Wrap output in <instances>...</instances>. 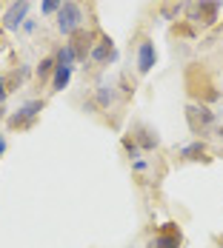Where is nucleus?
Returning a JSON list of instances; mask_svg holds the SVG:
<instances>
[{"mask_svg": "<svg viewBox=\"0 0 223 248\" xmlns=\"http://www.w3.org/2000/svg\"><path fill=\"white\" fill-rule=\"evenodd\" d=\"M92 37H95V34H89V31H83V29L74 34L72 49H74V54H77V63H83V60L92 54Z\"/></svg>", "mask_w": 223, "mask_h": 248, "instance_id": "nucleus-9", "label": "nucleus"}, {"mask_svg": "<svg viewBox=\"0 0 223 248\" xmlns=\"http://www.w3.org/2000/svg\"><path fill=\"white\" fill-rule=\"evenodd\" d=\"M29 9H32V0H15V3L6 9V15H3V26H6L9 31L23 29V23L29 20Z\"/></svg>", "mask_w": 223, "mask_h": 248, "instance_id": "nucleus-4", "label": "nucleus"}, {"mask_svg": "<svg viewBox=\"0 0 223 248\" xmlns=\"http://www.w3.org/2000/svg\"><path fill=\"white\" fill-rule=\"evenodd\" d=\"M218 134H221V140H223V128H221V131H218Z\"/></svg>", "mask_w": 223, "mask_h": 248, "instance_id": "nucleus-23", "label": "nucleus"}, {"mask_svg": "<svg viewBox=\"0 0 223 248\" xmlns=\"http://www.w3.org/2000/svg\"><path fill=\"white\" fill-rule=\"evenodd\" d=\"M218 12H221V0H195L189 3V20L203 26H212L218 20Z\"/></svg>", "mask_w": 223, "mask_h": 248, "instance_id": "nucleus-2", "label": "nucleus"}, {"mask_svg": "<svg viewBox=\"0 0 223 248\" xmlns=\"http://www.w3.org/2000/svg\"><path fill=\"white\" fill-rule=\"evenodd\" d=\"M180 157H183V160H200V157L206 160V146H203L200 140H195V143H189V146L180 149Z\"/></svg>", "mask_w": 223, "mask_h": 248, "instance_id": "nucleus-12", "label": "nucleus"}, {"mask_svg": "<svg viewBox=\"0 0 223 248\" xmlns=\"http://www.w3.org/2000/svg\"><path fill=\"white\" fill-rule=\"evenodd\" d=\"M3 154H6V137L0 134V157H3Z\"/></svg>", "mask_w": 223, "mask_h": 248, "instance_id": "nucleus-21", "label": "nucleus"}, {"mask_svg": "<svg viewBox=\"0 0 223 248\" xmlns=\"http://www.w3.org/2000/svg\"><path fill=\"white\" fill-rule=\"evenodd\" d=\"M40 111H43V100H29V103H23L15 114H9V125H12V128H23V125H29Z\"/></svg>", "mask_w": 223, "mask_h": 248, "instance_id": "nucleus-5", "label": "nucleus"}, {"mask_svg": "<svg viewBox=\"0 0 223 248\" xmlns=\"http://www.w3.org/2000/svg\"><path fill=\"white\" fill-rule=\"evenodd\" d=\"M54 69H57V60H54V57H43V60L37 63V72H34V75H37V80L43 83V80H49V75L54 72Z\"/></svg>", "mask_w": 223, "mask_h": 248, "instance_id": "nucleus-14", "label": "nucleus"}, {"mask_svg": "<svg viewBox=\"0 0 223 248\" xmlns=\"http://www.w3.org/2000/svg\"><path fill=\"white\" fill-rule=\"evenodd\" d=\"M83 20H86V15H83L80 3L63 0V6H60V12H57V29H60V34L74 37V34L83 29Z\"/></svg>", "mask_w": 223, "mask_h": 248, "instance_id": "nucleus-1", "label": "nucleus"}, {"mask_svg": "<svg viewBox=\"0 0 223 248\" xmlns=\"http://www.w3.org/2000/svg\"><path fill=\"white\" fill-rule=\"evenodd\" d=\"M72 66H57L54 69V77H51V92H63L66 86H69V80H72Z\"/></svg>", "mask_w": 223, "mask_h": 248, "instance_id": "nucleus-11", "label": "nucleus"}, {"mask_svg": "<svg viewBox=\"0 0 223 248\" xmlns=\"http://www.w3.org/2000/svg\"><path fill=\"white\" fill-rule=\"evenodd\" d=\"M123 149L129 151V157H137V154H140V146H137L132 137H123Z\"/></svg>", "mask_w": 223, "mask_h": 248, "instance_id": "nucleus-17", "label": "nucleus"}, {"mask_svg": "<svg viewBox=\"0 0 223 248\" xmlns=\"http://www.w3.org/2000/svg\"><path fill=\"white\" fill-rule=\"evenodd\" d=\"M57 66H72L74 69V63H77V54H74V49H72V43H63V49L57 51Z\"/></svg>", "mask_w": 223, "mask_h": 248, "instance_id": "nucleus-13", "label": "nucleus"}, {"mask_svg": "<svg viewBox=\"0 0 223 248\" xmlns=\"http://www.w3.org/2000/svg\"><path fill=\"white\" fill-rule=\"evenodd\" d=\"M95 63H112V60H118V51H115V46H112V40L109 37H103L100 43H95L92 46V54H89Z\"/></svg>", "mask_w": 223, "mask_h": 248, "instance_id": "nucleus-8", "label": "nucleus"}, {"mask_svg": "<svg viewBox=\"0 0 223 248\" xmlns=\"http://www.w3.org/2000/svg\"><path fill=\"white\" fill-rule=\"evenodd\" d=\"M152 248H180V231H177V225L174 223L163 225L160 234H157V240L152 243Z\"/></svg>", "mask_w": 223, "mask_h": 248, "instance_id": "nucleus-7", "label": "nucleus"}, {"mask_svg": "<svg viewBox=\"0 0 223 248\" xmlns=\"http://www.w3.org/2000/svg\"><path fill=\"white\" fill-rule=\"evenodd\" d=\"M95 100H98L100 108H109V106L118 100V92H115V86H112V83H100L98 89H95Z\"/></svg>", "mask_w": 223, "mask_h": 248, "instance_id": "nucleus-10", "label": "nucleus"}, {"mask_svg": "<svg viewBox=\"0 0 223 248\" xmlns=\"http://www.w3.org/2000/svg\"><path fill=\"white\" fill-rule=\"evenodd\" d=\"M154 63H157L154 43H152V40H143V43H140V49H137V72H140V75H146V72L154 69Z\"/></svg>", "mask_w": 223, "mask_h": 248, "instance_id": "nucleus-6", "label": "nucleus"}, {"mask_svg": "<svg viewBox=\"0 0 223 248\" xmlns=\"http://www.w3.org/2000/svg\"><path fill=\"white\" fill-rule=\"evenodd\" d=\"M3 111H6V108H3V103H0V120H3Z\"/></svg>", "mask_w": 223, "mask_h": 248, "instance_id": "nucleus-22", "label": "nucleus"}, {"mask_svg": "<svg viewBox=\"0 0 223 248\" xmlns=\"http://www.w3.org/2000/svg\"><path fill=\"white\" fill-rule=\"evenodd\" d=\"M60 6H63V0H43V3H40V12H43V15H57Z\"/></svg>", "mask_w": 223, "mask_h": 248, "instance_id": "nucleus-16", "label": "nucleus"}, {"mask_svg": "<svg viewBox=\"0 0 223 248\" xmlns=\"http://www.w3.org/2000/svg\"><path fill=\"white\" fill-rule=\"evenodd\" d=\"M186 120H189V128L198 134V131H206L215 125V111H209L206 106H198V103H189L186 106Z\"/></svg>", "mask_w": 223, "mask_h": 248, "instance_id": "nucleus-3", "label": "nucleus"}, {"mask_svg": "<svg viewBox=\"0 0 223 248\" xmlns=\"http://www.w3.org/2000/svg\"><path fill=\"white\" fill-rule=\"evenodd\" d=\"M135 143H137V146H143V149H154V146H157V134H152L149 128H137Z\"/></svg>", "mask_w": 223, "mask_h": 248, "instance_id": "nucleus-15", "label": "nucleus"}, {"mask_svg": "<svg viewBox=\"0 0 223 248\" xmlns=\"http://www.w3.org/2000/svg\"><path fill=\"white\" fill-rule=\"evenodd\" d=\"M34 29H37V23H34V20H26V23H23V31H29V34H32Z\"/></svg>", "mask_w": 223, "mask_h": 248, "instance_id": "nucleus-19", "label": "nucleus"}, {"mask_svg": "<svg viewBox=\"0 0 223 248\" xmlns=\"http://www.w3.org/2000/svg\"><path fill=\"white\" fill-rule=\"evenodd\" d=\"M6 94H9V89H6V77H0V103L6 100Z\"/></svg>", "mask_w": 223, "mask_h": 248, "instance_id": "nucleus-18", "label": "nucleus"}, {"mask_svg": "<svg viewBox=\"0 0 223 248\" xmlns=\"http://www.w3.org/2000/svg\"><path fill=\"white\" fill-rule=\"evenodd\" d=\"M146 169V160H135V171H143Z\"/></svg>", "mask_w": 223, "mask_h": 248, "instance_id": "nucleus-20", "label": "nucleus"}]
</instances>
